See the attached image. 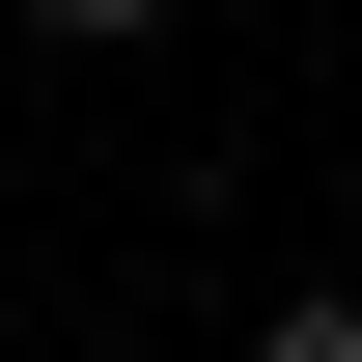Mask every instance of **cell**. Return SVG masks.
Instances as JSON below:
<instances>
[{
  "label": "cell",
  "instance_id": "obj_1",
  "mask_svg": "<svg viewBox=\"0 0 362 362\" xmlns=\"http://www.w3.org/2000/svg\"><path fill=\"white\" fill-rule=\"evenodd\" d=\"M28 28H56V56H139V28H168V0H28Z\"/></svg>",
  "mask_w": 362,
  "mask_h": 362
},
{
  "label": "cell",
  "instance_id": "obj_2",
  "mask_svg": "<svg viewBox=\"0 0 362 362\" xmlns=\"http://www.w3.org/2000/svg\"><path fill=\"white\" fill-rule=\"evenodd\" d=\"M251 362H362V307H251Z\"/></svg>",
  "mask_w": 362,
  "mask_h": 362
}]
</instances>
